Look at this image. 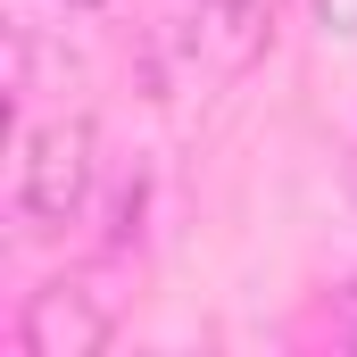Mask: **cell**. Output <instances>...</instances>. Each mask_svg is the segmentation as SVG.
Instances as JSON below:
<instances>
[{"label": "cell", "mask_w": 357, "mask_h": 357, "mask_svg": "<svg viewBox=\"0 0 357 357\" xmlns=\"http://www.w3.org/2000/svg\"><path fill=\"white\" fill-rule=\"evenodd\" d=\"M91 183H100V142H91L84 116H50V125H25V158H17V216L33 233H59L91 208Z\"/></svg>", "instance_id": "obj_1"}, {"label": "cell", "mask_w": 357, "mask_h": 357, "mask_svg": "<svg viewBox=\"0 0 357 357\" xmlns=\"http://www.w3.org/2000/svg\"><path fill=\"white\" fill-rule=\"evenodd\" d=\"M116 333V307L91 274H50L17 307V349L25 357H100Z\"/></svg>", "instance_id": "obj_2"}, {"label": "cell", "mask_w": 357, "mask_h": 357, "mask_svg": "<svg viewBox=\"0 0 357 357\" xmlns=\"http://www.w3.org/2000/svg\"><path fill=\"white\" fill-rule=\"evenodd\" d=\"M307 8H316V25H324V33L357 42V0H307Z\"/></svg>", "instance_id": "obj_3"}, {"label": "cell", "mask_w": 357, "mask_h": 357, "mask_svg": "<svg viewBox=\"0 0 357 357\" xmlns=\"http://www.w3.org/2000/svg\"><path fill=\"white\" fill-rule=\"evenodd\" d=\"M333 341H349V349H357V282L341 291V307H333Z\"/></svg>", "instance_id": "obj_4"}, {"label": "cell", "mask_w": 357, "mask_h": 357, "mask_svg": "<svg viewBox=\"0 0 357 357\" xmlns=\"http://www.w3.org/2000/svg\"><path fill=\"white\" fill-rule=\"evenodd\" d=\"M67 8H91V0H67Z\"/></svg>", "instance_id": "obj_5"}]
</instances>
